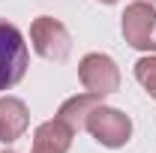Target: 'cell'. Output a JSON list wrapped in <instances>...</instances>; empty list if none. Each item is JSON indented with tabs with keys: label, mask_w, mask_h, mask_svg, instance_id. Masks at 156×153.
<instances>
[{
	"label": "cell",
	"mask_w": 156,
	"mask_h": 153,
	"mask_svg": "<svg viewBox=\"0 0 156 153\" xmlns=\"http://www.w3.org/2000/svg\"><path fill=\"white\" fill-rule=\"evenodd\" d=\"M30 153H63V150H54V147H48V144H33Z\"/></svg>",
	"instance_id": "obj_10"
},
{
	"label": "cell",
	"mask_w": 156,
	"mask_h": 153,
	"mask_svg": "<svg viewBox=\"0 0 156 153\" xmlns=\"http://www.w3.org/2000/svg\"><path fill=\"white\" fill-rule=\"evenodd\" d=\"M87 132L96 138L102 147H123L129 138H132V120L129 114H123L120 108H111V105H102L99 102L96 108L87 114V126H84Z\"/></svg>",
	"instance_id": "obj_2"
},
{
	"label": "cell",
	"mask_w": 156,
	"mask_h": 153,
	"mask_svg": "<svg viewBox=\"0 0 156 153\" xmlns=\"http://www.w3.org/2000/svg\"><path fill=\"white\" fill-rule=\"evenodd\" d=\"M99 3H105V6H114L117 0H99Z\"/></svg>",
	"instance_id": "obj_11"
},
{
	"label": "cell",
	"mask_w": 156,
	"mask_h": 153,
	"mask_svg": "<svg viewBox=\"0 0 156 153\" xmlns=\"http://www.w3.org/2000/svg\"><path fill=\"white\" fill-rule=\"evenodd\" d=\"M144 3H150V6H153V9H156V0H144Z\"/></svg>",
	"instance_id": "obj_12"
},
{
	"label": "cell",
	"mask_w": 156,
	"mask_h": 153,
	"mask_svg": "<svg viewBox=\"0 0 156 153\" xmlns=\"http://www.w3.org/2000/svg\"><path fill=\"white\" fill-rule=\"evenodd\" d=\"M3 153H15V150H3Z\"/></svg>",
	"instance_id": "obj_13"
},
{
	"label": "cell",
	"mask_w": 156,
	"mask_h": 153,
	"mask_svg": "<svg viewBox=\"0 0 156 153\" xmlns=\"http://www.w3.org/2000/svg\"><path fill=\"white\" fill-rule=\"evenodd\" d=\"M78 78H81L84 90L93 96H111L120 90V69H117L114 57H108L102 51H90L81 57Z\"/></svg>",
	"instance_id": "obj_5"
},
{
	"label": "cell",
	"mask_w": 156,
	"mask_h": 153,
	"mask_svg": "<svg viewBox=\"0 0 156 153\" xmlns=\"http://www.w3.org/2000/svg\"><path fill=\"white\" fill-rule=\"evenodd\" d=\"M30 66V48L12 21L0 18V93L12 90Z\"/></svg>",
	"instance_id": "obj_1"
},
{
	"label": "cell",
	"mask_w": 156,
	"mask_h": 153,
	"mask_svg": "<svg viewBox=\"0 0 156 153\" xmlns=\"http://www.w3.org/2000/svg\"><path fill=\"white\" fill-rule=\"evenodd\" d=\"M120 30L135 51H144V54L156 51V9L150 3L144 0L129 3L120 15Z\"/></svg>",
	"instance_id": "obj_3"
},
{
	"label": "cell",
	"mask_w": 156,
	"mask_h": 153,
	"mask_svg": "<svg viewBox=\"0 0 156 153\" xmlns=\"http://www.w3.org/2000/svg\"><path fill=\"white\" fill-rule=\"evenodd\" d=\"M72 138H75V129L66 126L60 117H54V120H45V123H39V126H36V132H33V144H48V147H54V150L69 153Z\"/></svg>",
	"instance_id": "obj_8"
},
{
	"label": "cell",
	"mask_w": 156,
	"mask_h": 153,
	"mask_svg": "<svg viewBox=\"0 0 156 153\" xmlns=\"http://www.w3.org/2000/svg\"><path fill=\"white\" fill-rule=\"evenodd\" d=\"M99 99H102V96H93V93L69 96V99H66V102L57 108V117L66 123V126H72L75 132H81V129L87 126V114H90V111L99 105Z\"/></svg>",
	"instance_id": "obj_7"
},
{
	"label": "cell",
	"mask_w": 156,
	"mask_h": 153,
	"mask_svg": "<svg viewBox=\"0 0 156 153\" xmlns=\"http://www.w3.org/2000/svg\"><path fill=\"white\" fill-rule=\"evenodd\" d=\"M30 45L42 60H66L72 51V36L66 24H60L51 15H39L30 24Z\"/></svg>",
	"instance_id": "obj_4"
},
{
	"label": "cell",
	"mask_w": 156,
	"mask_h": 153,
	"mask_svg": "<svg viewBox=\"0 0 156 153\" xmlns=\"http://www.w3.org/2000/svg\"><path fill=\"white\" fill-rule=\"evenodd\" d=\"M135 81L147 90L150 99H156V54H147V57H141L135 63Z\"/></svg>",
	"instance_id": "obj_9"
},
{
	"label": "cell",
	"mask_w": 156,
	"mask_h": 153,
	"mask_svg": "<svg viewBox=\"0 0 156 153\" xmlns=\"http://www.w3.org/2000/svg\"><path fill=\"white\" fill-rule=\"evenodd\" d=\"M30 126V111L18 96H0V144H12Z\"/></svg>",
	"instance_id": "obj_6"
}]
</instances>
